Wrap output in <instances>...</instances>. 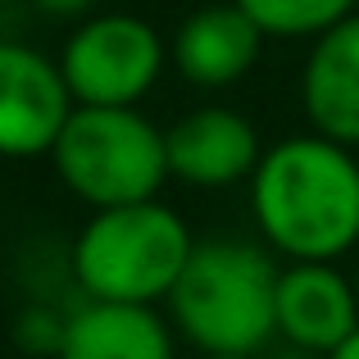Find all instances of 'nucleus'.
<instances>
[{
	"instance_id": "obj_1",
	"label": "nucleus",
	"mask_w": 359,
	"mask_h": 359,
	"mask_svg": "<svg viewBox=\"0 0 359 359\" xmlns=\"http://www.w3.org/2000/svg\"><path fill=\"white\" fill-rule=\"evenodd\" d=\"M250 205L264 241L287 259H341L359 245V164L351 146L309 132L259 155Z\"/></svg>"
},
{
	"instance_id": "obj_2",
	"label": "nucleus",
	"mask_w": 359,
	"mask_h": 359,
	"mask_svg": "<svg viewBox=\"0 0 359 359\" xmlns=\"http://www.w3.org/2000/svg\"><path fill=\"white\" fill-rule=\"evenodd\" d=\"M164 305L201 355H255L278 332V269L255 241H196Z\"/></svg>"
},
{
	"instance_id": "obj_3",
	"label": "nucleus",
	"mask_w": 359,
	"mask_h": 359,
	"mask_svg": "<svg viewBox=\"0 0 359 359\" xmlns=\"http://www.w3.org/2000/svg\"><path fill=\"white\" fill-rule=\"evenodd\" d=\"M196 241L182 214L164 201H137L96 210L73 241V278L87 300L114 305H155L168 300L173 282L182 278Z\"/></svg>"
},
{
	"instance_id": "obj_4",
	"label": "nucleus",
	"mask_w": 359,
	"mask_h": 359,
	"mask_svg": "<svg viewBox=\"0 0 359 359\" xmlns=\"http://www.w3.org/2000/svg\"><path fill=\"white\" fill-rule=\"evenodd\" d=\"M55 177L91 210L155 201L168 182V146L137 105H73L50 146Z\"/></svg>"
},
{
	"instance_id": "obj_5",
	"label": "nucleus",
	"mask_w": 359,
	"mask_h": 359,
	"mask_svg": "<svg viewBox=\"0 0 359 359\" xmlns=\"http://www.w3.org/2000/svg\"><path fill=\"white\" fill-rule=\"evenodd\" d=\"M168 46L137 14H91L60 50V73L78 105H137L159 82Z\"/></svg>"
},
{
	"instance_id": "obj_6",
	"label": "nucleus",
	"mask_w": 359,
	"mask_h": 359,
	"mask_svg": "<svg viewBox=\"0 0 359 359\" xmlns=\"http://www.w3.org/2000/svg\"><path fill=\"white\" fill-rule=\"evenodd\" d=\"M73 105L60 60L23 41H0V159L50 155Z\"/></svg>"
},
{
	"instance_id": "obj_7",
	"label": "nucleus",
	"mask_w": 359,
	"mask_h": 359,
	"mask_svg": "<svg viewBox=\"0 0 359 359\" xmlns=\"http://www.w3.org/2000/svg\"><path fill=\"white\" fill-rule=\"evenodd\" d=\"M164 146H168V177L196 187V191H219V187L245 182L264 155L255 123L228 105H201L182 114L164 132Z\"/></svg>"
},
{
	"instance_id": "obj_8",
	"label": "nucleus",
	"mask_w": 359,
	"mask_h": 359,
	"mask_svg": "<svg viewBox=\"0 0 359 359\" xmlns=\"http://www.w3.org/2000/svg\"><path fill=\"white\" fill-rule=\"evenodd\" d=\"M278 332L291 346L332 355L359 327V291L332 259H291L278 269Z\"/></svg>"
},
{
	"instance_id": "obj_9",
	"label": "nucleus",
	"mask_w": 359,
	"mask_h": 359,
	"mask_svg": "<svg viewBox=\"0 0 359 359\" xmlns=\"http://www.w3.org/2000/svg\"><path fill=\"white\" fill-rule=\"evenodd\" d=\"M259 50H264V32L237 0L191 9L168 41L173 69L201 91H223L232 82H241L255 69Z\"/></svg>"
},
{
	"instance_id": "obj_10",
	"label": "nucleus",
	"mask_w": 359,
	"mask_h": 359,
	"mask_svg": "<svg viewBox=\"0 0 359 359\" xmlns=\"http://www.w3.org/2000/svg\"><path fill=\"white\" fill-rule=\"evenodd\" d=\"M300 105L314 132L359 146V14H346L323 36H314L300 69Z\"/></svg>"
},
{
	"instance_id": "obj_11",
	"label": "nucleus",
	"mask_w": 359,
	"mask_h": 359,
	"mask_svg": "<svg viewBox=\"0 0 359 359\" xmlns=\"http://www.w3.org/2000/svg\"><path fill=\"white\" fill-rule=\"evenodd\" d=\"M55 359H177L173 323H164L155 305L87 300L64 318Z\"/></svg>"
},
{
	"instance_id": "obj_12",
	"label": "nucleus",
	"mask_w": 359,
	"mask_h": 359,
	"mask_svg": "<svg viewBox=\"0 0 359 359\" xmlns=\"http://www.w3.org/2000/svg\"><path fill=\"white\" fill-rule=\"evenodd\" d=\"M245 14L259 23L264 36L300 41V36H323L332 23L355 14V0H237Z\"/></svg>"
},
{
	"instance_id": "obj_13",
	"label": "nucleus",
	"mask_w": 359,
	"mask_h": 359,
	"mask_svg": "<svg viewBox=\"0 0 359 359\" xmlns=\"http://www.w3.org/2000/svg\"><path fill=\"white\" fill-rule=\"evenodd\" d=\"M32 5L41 9V14H50V18H82L96 0H32Z\"/></svg>"
},
{
	"instance_id": "obj_14",
	"label": "nucleus",
	"mask_w": 359,
	"mask_h": 359,
	"mask_svg": "<svg viewBox=\"0 0 359 359\" xmlns=\"http://www.w3.org/2000/svg\"><path fill=\"white\" fill-rule=\"evenodd\" d=\"M327 359H359V327H355V332H351V337H346V341H341V346H337V351H332V355H327Z\"/></svg>"
},
{
	"instance_id": "obj_15",
	"label": "nucleus",
	"mask_w": 359,
	"mask_h": 359,
	"mask_svg": "<svg viewBox=\"0 0 359 359\" xmlns=\"http://www.w3.org/2000/svg\"><path fill=\"white\" fill-rule=\"evenodd\" d=\"M205 359H255V355H205Z\"/></svg>"
},
{
	"instance_id": "obj_16",
	"label": "nucleus",
	"mask_w": 359,
	"mask_h": 359,
	"mask_svg": "<svg viewBox=\"0 0 359 359\" xmlns=\"http://www.w3.org/2000/svg\"><path fill=\"white\" fill-rule=\"evenodd\" d=\"M355 291H359V269H355Z\"/></svg>"
}]
</instances>
